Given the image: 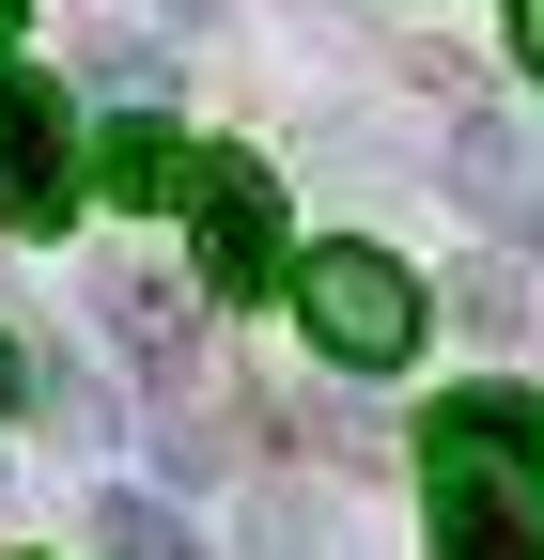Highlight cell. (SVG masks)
I'll return each mask as SVG.
<instances>
[{
  "instance_id": "cell-5",
  "label": "cell",
  "mask_w": 544,
  "mask_h": 560,
  "mask_svg": "<svg viewBox=\"0 0 544 560\" xmlns=\"http://www.w3.org/2000/svg\"><path fill=\"white\" fill-rule=\"evenodd\" d=\"M172 156H187L172 125H109V140H94V172H109V187H141V202L172 187Z\"/></svg>"
},
{
  "instance_id": "cell-3",
  "label": "cell",
  "mask_w": 544,
  "mask_h": 560,
  "mask_svg": "<svg viewBox=\"0 0 544 560\" xmlns=\"http://www.w3.org/2000/svg\"><path fill=\"white\" fill-rule=\"evenodd\" d=\"M281 296H296V327H311L343 374H389V359H421V280H404L389 249H358V234H327V249L281 280Z\"/></svg>"
},
{
  "instance_id": "cell-7",
  "label": "cell",
  "mask_w": 544,
  "mask_h": 560,
  "mask_svg": "<svg viewBox=\"0 0 544 560\" xmlns=\"http://www.w3.org/2000/svg\"><path fill=\"white\" fill-rule=\"evenodd\" d=\"M513 62H529V79H544V0H513Z\"/></svg>"
},
{
  "instance_id": "cell-8",
  "label": "cell",
  "mask_w": 544,
  "mask_h": 560,
  "mask_svg": "<svg viewBox=\"0 0 544 560\" xmlns=\"http://www.w3.org/2000/svg\"><path fill=\"white\" fill-rule=\"evenodd\" d=\"M16 16H32V0H0V32H16Z\"/></svg>"
},
{
  "instance_id": "cell-1",
  "label": "cell",
  "mask_w": 544,
  "mask_h": 560,
  "mask_svg": "<svg viewBox=\"0 0 544 560\" xmlns=\"http://www.w3.org/2000/svg\"><path fill=\"white\" fill-rule=\"evenodd\" d=\"M544 389H451L421 420L436 482V560H544Z\"/></svg>"
},
{
  "instance_id": "cell-2",
  "label": "cell",
  "mask_w": 544,
  "mask_h": 560,
  "mask_svg": "<svg viewBox=\"0 0 544 560\" xmlns=\"http://www.w3.org/2000/svg\"><path fill=\"white\" fill-rule=\"evenodd\" d=\"M156 202L202 234V296H281V280H296V249H281V187H264L249 156H218V140H202V156H172Z\"/></svg>"
},
{
  "instance_id": "cell-9",
  "label": "cell",
  "mask_w": 544,
  "mask_h": 560,
  "mask_svg": "<svg viewBox=\"0 0 544 560\" xmlns=\"http://www.w3.org/2000/svg\"><path fill=\"white\" fill-rule=\"evenodd\" d=\"M0 389H16V359H0Z\"/></svg>"
},
{
  "instance_id": "cell-6",
  "label": "cell",
  "mask_w": 544,
  "mask_h": 560,
  "mask_svg": "<svg viewBox=\"0 0 544 560\" xmlns=\"http://www.w3.org/2000/svg\"><path fill=\"white\" fill-rule=\"evenodd\" d=\"M109 545H125V560H202V545H187L156 499H109Z\"/></svg>"
},
{
  "instance_id": "cell-4",
  "label": "cell",
  "mask_w": 544,
  "mask_h": 560,
  "mask_svg": "<svg viewBox=\"0 0 544 560\" xmlns=\"http://www.w3.org/2000/svg\"><path fill=\"white\" fill-rule=\"evenodd\" d=\"M0 219L62 234L79 219V125H62V79H16L0 62Z\"/></svg>"
}]
</instances>
